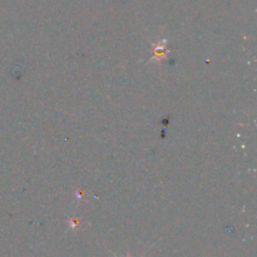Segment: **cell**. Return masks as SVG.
I'll list each match as a JSON object with an SVG mask.
<instances>
[{
	"label": "cell",
	"mask_w": 257,
	"mask_h": 257,
	"mask_svg": "<svg viewBox=\"0 0 257 257\" xmlns=\"http://www.w3.org/2000/svg\"><path fill=\"white\" fill-rule=\"evenodd\" d=\"M166 40H162L161 43H158L157 45H155V55H153L152 60H157L158 63H161L162 58L165 57V52H166Z\"/></svg>",
	"instance_id": "obj_1"
},
{
	"label": "cell",
	"mask_w": 257,
	"mask_h": 257,
	"mask_svg": "<svg viewBox=\"0 0 257 257\" xmlns=\"http://www.w3.org/2000/svg\"><path fill=\"white\" fill-rule=\"evenodd\" d=\"M115 257H117V256H115ZM127 257H131V256H130V255H128V256H127Z\"/></svg>",
	"instance_id": "obj_2"
}]
</instances>
